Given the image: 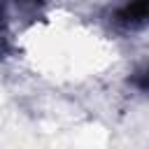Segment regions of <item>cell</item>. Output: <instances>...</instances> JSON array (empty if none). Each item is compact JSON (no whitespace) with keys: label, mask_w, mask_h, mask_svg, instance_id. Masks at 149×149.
Masks as SVG:
<instances>
[{"label":"cell","mask_w":149,"mask_h":149,"mask_svg":"<svg viewBox=\"0 0 149 149\" xmlns=\"http://www.w3.org/2000/svg\"><path fill=\"white\" fill-rule=\"evenodd\" d=\"M133 86L135 88H140V91H149V65H144L142 70H137L135 74H133Z\"/></svg>","instance_id":"7a4b0ae2"},{"label":"cell","mask_w":149,"mask_h":149,"mask_svg":"<svg viewBox=\"0 0 149 149\" xmlns=\"http://www.w3.org/2000/svg\"><path fill=\"white\" fill-rule=\"evenodd\" d=\"M116 21L123 28H140L149 23V0H128L116 12Z\"/></svg>","instance_id":"6da1fadb"}]
</instances>
